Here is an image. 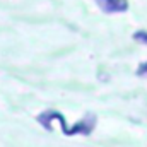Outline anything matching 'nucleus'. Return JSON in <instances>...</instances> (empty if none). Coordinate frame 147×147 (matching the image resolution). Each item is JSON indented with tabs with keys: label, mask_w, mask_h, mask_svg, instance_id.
<instances>
[{
	"label": "nucleus",
	"mask_w": 147,
	"mask_h": 147,
	"mask_svg": "<svg viewBox=\"0 0 147 147\" xmlns=\"http://www.w3.org/2000/svg\"><path fill=\"white\" fill-rule=\"evenodd\" d=\"M96 127V116L91 113V115H86L82 120H79L74 127L69 128L67 135H89Z\"/></svg>",
	"instance_id": "nucleus-2"
},
{
	"label": "nucleus",
	"mask_w": 147,
	"mask_h": 147,
	"mask_svg": "<svg viewBox=\"0 0 147 147\" xmlns=\"http://www.w3.org/2000/svg\"><path fill=\"white\" fill-rule=\"evenodd\" d=\"M134 39H135V41H139V43H144V45H147V31H135Z\"/></svg>",
	"instance_id": "nucleus-4"
},
{
	"label": "nucleus",
	"mask_w": 147,
	"mask_h": 147,
	"mask_svg": "<svg viewBox=\"0 0 147 147\" xmlns=\"http://www.w3.org/2000/svg\"><path fill=\"white\" fill-rule=\"evenodd\" d=\"M96 3L106 14H120L128 10V0H96Z\"/></svg>",
	"instance_id": "nucleus-3"
},
{
	"label": "nucleus",
	"mask_w": 147,
	"mask_h": 147,
	"mask_svg": "<svg viewBox=\"0 0 147 147\" xmlns=\"http://www.w3.org/2000/svg\"><path fill=\"white\" fill-rule=\"evenodd\" d=\"M38 121H39L46 130H53V121H58V123H62V130H63L65 135H67V132H69V128H70V127L67 125L63 115L58 113V111H43V113L38 116Z\"/></svg>",
	"instance_id": "nucleus-1"
},
{
	"label": "nucleus",
	"mask_w": 147,
	"mask_h": 147,
	"mask_svg": "<svg viewBox=\"0 0 147 147\" xmlns=\"http://www.w3.org/2000/svg\"><path fill=\"white\" fill-rule=\"evenodd\" d=\"M137 75H139V77H147V62H144V63L139 65V69H137Z\"/></svg>",
	"instance_id": "nucleus-5"
}]
</instances>
